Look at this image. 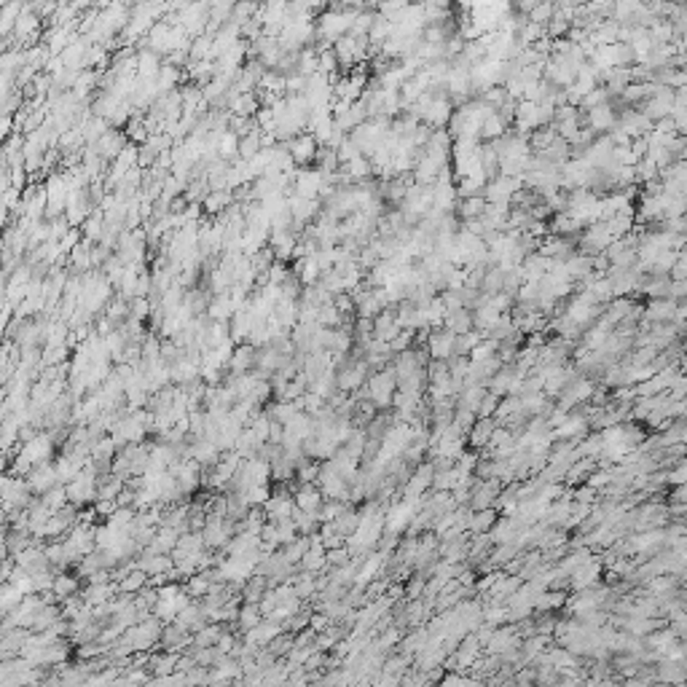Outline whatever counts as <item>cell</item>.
<instances>
[{
    "label": "cell",
    "mask_w": 687,
    "mask_h": 687,
    "mask_svg": "<svg viewBox=\"0 0 687 687\" xmlns=\"http://www.w3.org/2000/svg\"><path fill=\"white\" fill-rule=\"evenodd\" d=\"M398 390V378L395 371H378L363 384V390H357V398H368L376 408H387L392 405V395Z\"/></svg>",
    "instance_id": "cell-1"
},
{
    "label": "cell",
    "mask_w": 687,
    "mask_h": 687,
    "mask_svg": "<svg viewBox=\"0 0 687 687\" xmlns=\"http://www.w3.org/2000/svg\"><path fill=\"white\" fill-rule=\"evenodd\" d=\"M65 491H68V502H73V505H83V502H89V499L97 497V472L95 467H83L73 481H68V486H65Z\"/></svg>",
    "instance_id": "cell-2"
},
{
    "label": "cell",
    "mask_w": 687,
    "mask_h": 687,
    "mask_svg": "<svg viewBox=\"0 0 687 687\" xmlns=\"http://www.w3.org/2000/svg\"><path fill=\"white\" fill-rule=\"evenodd\" d=\"M602 569H604L602 558H588V561H583V564L575 566V569L569 572V588H572V591L593 588V585L602 580Z\"/></svg>",
    "instance_id": "cell-3"
},
{
    "label": "cell",
    "mask_w": 687,
    "mask_h": 687,
    "mask_svg": "<svg viewBox=\"0 0 687 687\" xmlns=\"http://www.w3.org/2000/svg\"><path fill=\"white\" fill-rule=\"evenodd\" d=\"M583 116H585V124H588L591 132H609V129L615 126V121H618V110H615V102H612V100H607V102H602V105L585 110Z\"/></svg>",
    "instance_id": "cell-4"
},
{
    "label": "cell",
    "mask_w": 687,
    "mask_h": 687,
    "mask_svg": "<svg viewBox=\"0 0 687 687\" xmlns=\"http://www.w3.org/2000/svg\"><path fill=\"white\" fill-rule=\"evenodd\" d=\"M676 304L679 301H674V298H650V304L642 306V320L645 323H671Z\"/></svg>",
    "instance_id": "cell-5"
},
{
    "label": "cell",
    "mask_w": 687,
    "mask_h": 687,
    "mask_svg": "<svg viewBox=\"0 0 687 687\" xmlns=\"http://www.w3.org/2000/svg\"><path fill=\"white\" fill-rule=\"evenodd\" d=\"M287 153H290V159L296 164H309V162H314V156H317V140L311 135H296V137H290L287 140Z\"/></svg>",
    "instance_id": "cell-6"
},
{
    "label": "cell",
    "mask_w": 687,
    "mask_h": 687,
    "mask_svg": "<svg viewBox=\"0 0 687 687\" xmlns=\"http://www.w3.org/2000/svg\"><path fill=\"white\" fill-rule=\"evenodd\" d=\"M585 430H588V417H569L566 414L556 427H553V438L558 441H583L585 438Z\"/></svg>",
    "instance_id": "cell-7"
},
{
    "label": "cell",
    "mask_w": 687,
    "mask_h": 687,
    "mask_svg": "<svg viewBox=\"0 0 687 687\" xmlns=\"http://www.w3.org/2000/svg\"><path fill=\"white\" fill-rule=\"evenodd\" d=\"M454 333L451 330H435L427 336V352L432 360H451L454 357Z\"/></svg>",
    "instance_id": "cell-8"
},
{
    "label": "cell",
    "mask_w": 687,
    "mask_h": 687,
    "mask_svg": "<svg viewBox=\"0 0 687 687\" xmlns=\"http://www.w3.org/2000/svg\"><path fill=\"white\" fill-rule=\"evenodd\" d=\"M365 374H368V360H360V363L344 365V371L338 374L336 387L341 392H354L360 390L365 384Z\"/></svg>",
    "instance_id": "cell-9"
},
{
    "label": "cell",
    "mask_w": 687,
    "mask_h": 687,
    "mask_svg": "<svg viewBox=\"0 0 687 687\" xmlns=\"http://www.w3.org/2000/svg\"><path fill=\"white\" fill-rule=\"evenodd\" d=\"M293 502H296L298 510L317 513V508L323 505V491H320V486L317 484H301L296 491V497H293Z\"/></svg>",
    "instance_id": "cell-10"
},
{
    "label": "cell",
    "mask_w": 687,
    "mask_h": 687,
    "mask_svg": "<svg viewBox=\"0 0 687 687\" xmlns=\"http://www.w3.org/2000/svg\"><path fill=\"white\" fill-rule=\"evenodd\" d=\"M432 465H419V470L414 475H408V486H405V497H422L424 491H430L432 486Z\"/></svg>",
    "instance_id": "cell-11"
},
{
    "label": "cell",
    "mask_w": 687,
    "mask_h": 687,
    "mask_svg": "<svg viewBox=\"0 0 687 687\" xmlns=\"http://www.w3.org/2000/svg\"><path fill=\"white\" fill-rule=\"evenodd\" d=\"M56 484V470L52 467V465H35L32 467V472H30V481H28V486L32 489V491H49L52 486Z\"/></svg>",
    "instance_id": "cell-12"
},
{
    "label": "cell",
    "mask_w": 687,
    "mask_h": 687,
    "mask_svg": "<svg viewBox=\"0 0 687 687\" xmlns=\"http://www.w3.org/2000/svg\"><path fill=\"white\" fill-rule=\"evenodd\" d=\"M220 446L215 443V441H210V438H199L196 441V446L191 448V459L193 462H199L202 467H207V465H215L217 459H220Z\"/></svg>",
    "instance_id": "cell-13"
},
{
    "label": "cell",
    "mask_w": 687,
    "mask_h": 687,
    "mask_svg": "<svg viewBox=\"0 0 687 687\" xmlns=\"http://www.w3.org/2000/svg\"><path fill=\"white\" fill-rule=\"evenodd\" d=\"M263 505H266V515H269V521H282V518H290V515H293V508H296V502H293V497H290V494L269 497Z\"/></svg>",
    "instance_id": "cell-14"
},
{
    "label": "cell",
    "mask_w": 687,
    "mask_h": 687,
    "mask_svg": "<svg viewBox=\"0 0 687 687\" xmlns=\"http://www.w3.org/2000/svg\"><path fill=\"white\" fill-rule=\"evenodd\" d=\"M491 430H494V419H491V417H475V422H472V427H470V438H467V443H470L472 448H484V446L489 443V438H491Z\"/></svg>",
    "instance_id": "cell-15"
},
{
    "label": "cell",
    "mask_w": 687,
    "mask_h": 687,
    "mask_svg": "<svg viewBox=\"0 0 687 687\" xmlns=\"http://www.w3.org/2000/svg\"><path fill=\"white\" fill-rule=\"evenodd\" d=\"M497 521V508H481V510H470L467 515V529L481 534V532H489Z\"/></svg>",
    "instance_id": "cell-16"
},
{
    "label": "cell",
    "mask_w": 687,
    "mask_h": 687,
    "mask_svg": "<svg viewBox=\"0 0 687 687\" xmlns=\"http://www.w3.org/2000/svg\"><path fill=\"white\" fill-rule=\"evenodd\" d=\"M470 325H472V314H470V309H457V311H446V317H443V328L446 330H451L454 336H459V333H467L470 330Z\"/></svg>",
    "instance_id": "cell-17"
},
{
    "label": "cell",
    "mask_w": 687,
    "mask_h": 687,
    "mask_svg": "<svg viewBox=\"0 0 687 687\" xmlns=\"http://www.w3.org/2000/svg\"><path fill=\"white\" fill-rule=\"evenodd\" d=\"M137 569H143L145 575H162V572H169L172 569V558H167L164 553H148V556H143L140 561H137Z\"/></svg>",
    "instance_id": "cell-18"
},
{
    "label": "cell",
    "mask_w": 687,
    "mask_h": 687,
    "mask_svg": "<svg viewBox=\"0 0 687 687\" xmlns=\"http://www.w3.org/2000/svg\"><path fill=\"white\" fill-rule=\"evenodd\" d=\"M229 365H231V371H234L237 376H239V374H244L250 365H256V347L250 344V347H239L237 352H231Z\"/></svg>",
    "instance_id": "cell-19"
},
{
    "label": "cell",
    "mask_w": 687,
    "mask_h": 687,
    "mask_svg": "<svg viewBox=\"0 0 687 687\" xmlns=\"http://www.w3.org/2000/svg\"><path fill=\"white\" fill-rule=\"evenodd\" d=\"M143 585H148V575L143 572V569H137V566H132V569H126L121 575V583H119V591L124 593H137Z\"/></svg>",
    "instance_id": "cell-20"
},
{
    "label": "cell",
    "mask_w": 687,
    "mask_h": 687,
    "mask_svg": "<svg viewBox=\"0 0 687 687\" xmlns=\"http://www.w3.org/2000/svg\"><path fill=\"white\" fill-rule=\"evenodd\" d=\"M505 126H508V124L502 121V116H499L497 110H489L484 124H481V137H484V140H497V137L505 135Z\"/></svg>",
    "instance_id": "cell-21"
},
{
    "label": "cell",
    "mask_w": 687,
    "mask_h": 687,
    "mask_svg": "<svg viewBox=\"0 0 687 687\" xmlns=\"http://www.w3.org/2000/svg\"><path fill=\"white\" fill-rule=\"evenodd\" d=\"M564 602H566V593L553 591V588H545V591L534 599V609H537V612H551V609L564 607Z\"/></svg>",
    "instance_id": "cell-22"
},
{
    "label": "cell",
    "mask_w": 687,
    "mask_h": 687,
    "mask_svg": "<svg viewBox=\"0 0 687 687\" xmlns=\"http://www.w3.org/2000/svg\"><path fill=\"white\" fill-rule=\"evenodd\" d=\"M486 210V199L481 196V193H475V196H465L462 199V204H459V215L465 217V220H475V217H481Z\"/></svg>",
    "instance_id": "cell-23"
},
{
    "label": "cell",
    "mask_w": 687,
    "mask_h": 687,
    "mask_svg": "<svg viewBox=\"0 0 687 687\" xmlns=\"http://www.w3.org/2000/svg\"><path fill=\"white\" fill-rule=\"evenodd\" d=\"M553 11H556V3H553V0H537V3L526 11V19H529V22H537V25L545 28V25L551 22Z\"/></svg>",
    "instance_id": "cell-24"
},
{
    "label": "cell",
    "mask_w": 687,
    "mask_h": 687,
    "mask_svg": "<svg viewBox=\"0 0 687 687\" xmlns=\"http://www.w3.org/2000/svg\"><path fill=\"white\" fill-rule=\"evenodd\" d=\"M344 172H347L352 180H365V177L374 172V164H371V159H368V156H363V153H360V156H354L352 162L344 164Z\"/></svg>",
    "instance_id": "cell-25"
},
{
    "label": "cell",
    "mask_w": 687,
    "mask_h": 687,
    "mask_svg": "<svg viewBox=\"0 0 687 687\" xmlns=\"http://www.w3.org/2000/svg\"><path fill=\"white\" fill-rule=\"evenodd\" d=\"M344 510H347V502H344V499H328V502H323V505L317 508V521H320V524H330V521H336Z\"/></svg>",
    "instance_id": "cell-26"
},
{
    "label": "cell",
    "mask_w": 687,
    "mask_h": 687,
    "mask_svg": "<svg viewBox=\"0 0 687 687\" xmlns=\"http://www.w3.org/2000/svg\"><path fill=\"white\" fill-rule=\"evenodd\" d=\"M113 593H116V588H113V585H108V583L102 580V583H92V585H89V591L83 593V599H86V604H89V607H95V604L108 602Z\"/></svg>",
    "instance_id": "cell-27"
},
{
    "label": "cell",
    "mask_w": 687,
    "mask_h": 687,
    "mask_svg": "<svg viewBox=\"0 0 687 687\" xmlns=\"http://www.w3.org/2000/svg\"><path fill=\"white\" fill-rule=\"evenodd\" d=\"M78 591V580L73 575H54V583H52V593L59 596V599H68L73 593Z\"/></svg>",
    "instance_id": "cell-28"
},
{
    "label": "cell",
    "mask_w": 687,
    "mask_h": 687,
    "mask_svg": "<svg viewBox=\"0 0 687 687\" xmlns=\"http://www.w3.org/2000/svg\"><path fill=\"white\" fill-rule=\"evenodd\" d=\"M237 620H239V626H242L244 631L247 628H253V626H258L261 620H263V612H261V607L253 604V602H247V604L237 612Z\"/></svg>",
    "instance_id": "cell-29"
},
{
    "label": "cell",
    "mask_w": 687,
    "mask_h": 687,
    "mask_svg": "<svg viewBox=\"0 0 687 687\" xmlns=\"http://www.w3.org/2000/svg\"><path fill=\"white\" fill-rule=\"evenodd\" d=\"M484 395H486V390L481 387V384H467L465 392H462V398H459V408H470V411H475Z\"/></svg>",
    "instance_id": "cell-30"
},
{
    "label": "cell",
    "mask_w": 687,
    "mask_h": 687,
    "mask_svg": "<svg viewBox=\"0 0 687 687\" xmlns=\"http://www.w3.org/2000/svg\"><path fill=\"white\" fill-rule=\"evenodd\" d=\"M263 593H266V575H258V578L247 580V585H244V602L258 604Z\"/></svg>",
    "instance_id": "cell-31"
},
{
    "label": "cell",
    "mask_w": 687,
    "mask_h": 687,
    "mask_svg": "<svg viewBox=\"0 0 687 687\" xmlns=\"http://www.w3.org/2000/svg\"><path fill=\"white\" fill-rule=\"evenodd\" d=\"M231 204V193L229 189H220V191H213L207 199H204V207H207V213H223L226 207Z\"/></svg>",
    "instance_id": "cell-32"
},
{
    "label": "cell",
    "mask_w": 687,
    "mask_h": 687,
    "mask_svg": "<svg viewBox=\"0 0 687 687\" xmlns=\"http://www.w3.org/2000/svg\"><path fill=\"white\" fill-rule=\"evenodd\" d=\"M317 475H320V465L317 462H298L296 465V478L298 484H317Z\"/></svg>",
    "instance_id": "cell-33"
},
{
    "label": "cell",
    "mask_w": 687,
    "mask_h": 687,
    "mask_svg": "<svg viewBox=\"0 0 687 687\" xmlns=\"http://www.w3.org/2000/svg\"><path fill=\"white\" fill-rule=\"evenodd\" d=\"M293 591H296L298 599H309L311 593L317 591V585H314V575H311V572H304L301 578L293 580Z\"/></svg>",
    "instance_id": "cell-34"
},
{
    "label": "cell",
    "mask_w": 687,
    "mask_h": 687,
    "mask_svg": "<svg viewBox=\"0 0 687 687\" xmlns=\"http://www.w3.org/2000/svg\"><path fill=\"white\" fill-rule=\"evenodd\" d=\"M510 381H513V374L510 371H497L494 376H489V387H491V392L494 395H508V387H510Z\"/></svg>",
    "instance_id": "cell-35"
},
{
    "label": "cell",
    "mask_w": 687,
    "mask_h": 687,
    "mask_svg": "<svg viewBox=\"0 0 687 687\" xmlns=\"http://www.w3.org/2000/svg\"><path fill=\"white\" fill-rule=\"evenodd\" d=\"M497 403H499V395H494V392H486L484 398H481V403H478V408H475V417H494Z\"/></svg>",
    "instance_id": "cell-36"
},
{
    "label": "cell",
    "mask_w": 687,
    "mask_h": 687,
    "mask_svg": "<svg viewBox=\"0 0 687 687\" xmlns=\"http://www.w3.org/2000/svg\"><path fill=\"white\" fill-rule=\"evenodd\" d=\"M687 478V467L685 462L679 459V462H674V467L669 472H666V486H676V484H685Z\"/></svg>",
    "instance_id": "cell-37"
},
{
    "label": "cell",
    "mask_w": 687,
    "mask_h": 687,
    "mask_svg": "<svg viewBox=\"0 0 687 687\" xmlns=\"http://www.w3.org/2000/svg\"><path fill=\"white\" fill-rule=\"evenodd\" d=\"M609 481H612V472H609V470H593V472H588V478H585V484L593 486L596 491H599V489H604Z\"/></svg>",
    "instance_id": "cell-38"
},
{
    "label": "cell",
    "mask_w": 687,
    "mask_h": 687,
    "mask_svg": "<svg viewBox=\"0 0 687 687\" xmlns=\"http://www.w3.org/2000/svg\"><path fill=\"white\" fill-rule=\"evenodd\" d=\"M596 494H599V491H596L593 486H588V484H583V486H578V489H575V499H578V502H588V505H596V499H599Z\"/></svg>",
    "instance_id": "cell-39"
},
{
    "label": "cell",
    "mask_w": 687,
    "mask_h": 687,
    "mask_svg": "<svg viewBox=\"0 0 687 687\" xmlns=\"http://www.w3.org/2000/svg\"><path fill=\"white\" fill-rule=\"evenodd\" d=\"M424 583H427V580L422 578V575H419V578H414L408 585H405V596H408V599H422V593H424Z\"/></svg>",
    "instance_id": "cell-40"
},
{
    "label": "cell",
    "mask_w": 687,
    "mask_h": 687,
    "mask_svg": "<svg viewBox=\"0 0 687 687\" xmlns=\"http://www.w3.org/2000/svg\"><path fill=\"white\" fill-rule=\"evenodd\" d=\"M497 578H499V575H486V578L478 583V591H489V588L497 583Z\"/></svg>",
    "instance_id": "cell-41"
},
{
    "label": "cell",
    "mask_w": 687,
    "mask_h": 687,
    "mask_svg": "<svg viewBox=\"0 0 687 687\" xmlns=\"http://www.w3.org/2000/svg\"><path fill=\"white\" fill-rule=\"evenodd\" d=\"M534 676H537V671H524L515 676V682H534Z\"/></svg>",
    "instance_id": "cell-42"
},
{
    "label": "cell",
    "mask_w": 687,
    "mask_h": 687,
    "mask_svg": "<svg viewBox=\"0 0 687 687\" xmlns=\"http://www.w3.org/2000/svg\"><path fill=\"white\" fill-rule=\"evenodd\" d=\"M0 521H3V510H0Z\"/></svg>",
    "instance_id": "cell-43"
}]
</instances>
